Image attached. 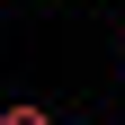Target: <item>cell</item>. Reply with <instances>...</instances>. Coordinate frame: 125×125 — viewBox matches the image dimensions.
<instances>
[{
    "mask_svg": "<svg viewBox=\"0 0 125 125\" xmlns=\"http://www.w3.org/2000/svg\"><path fill=\"white\" fill-rule=\"evenodd\" d=\"M0 125H54V107H36V98H9V107H0Z\"/></svg>",
    "mask_w": 125,
    "mask_h": 125,
    "instance_id": "1",
    "label": "cell"
},
{
    "mask_svg": "<svg viewBox=\"0 0 125 125\" xmlns=\"http://www.w3.org/2000/svg\"><path fill=\"white\" fill-rule=\"evenodd\" d=\"M116 45H125V18H116Z\"/></svg>",
    "mask_w": 125,
    "mask_h": 125,
    "instance_id": "2",
    "label": "cell"
}]
</instances>
